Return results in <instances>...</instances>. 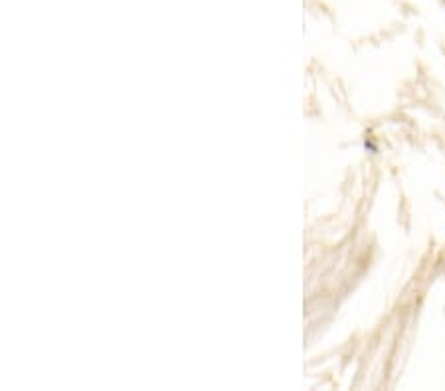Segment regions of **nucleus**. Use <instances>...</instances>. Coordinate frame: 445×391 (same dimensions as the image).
<instances>
[]
</instances>
